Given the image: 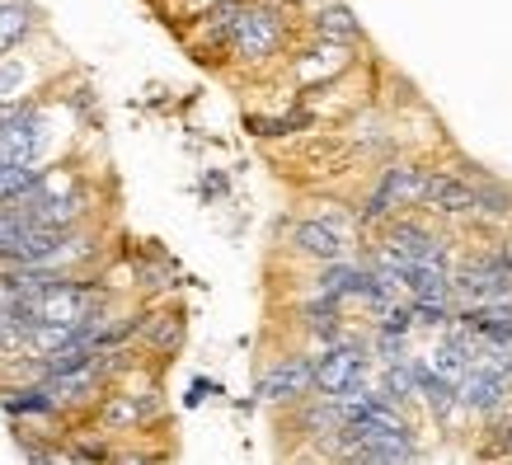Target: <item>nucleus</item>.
<instances>
[{
  "instance_id": "f257e3e1",
  "label": "nucleus",
  "mask_w": 512,
  "mask_h": 465,
  "mask_svg": "<svg viewBox=\"0 0 512 465\" xmlns=\"http://www.w3.org/2000/svg\"><path fill=\"white\" fill-rule=\"evenodd\" d=\"M315 362V390L325 395V400H339V395H348V390L367 386V348L362 343H334V348H325L320 357H311Z\"/></svg>"
},
{
  "instance_id": "f03ea898",
  "label": "nucleus",
  "mask_w": 512,
  "mask_h": 465,
  "mask_svg": "<svg viewBox=\"0 0 512 465\" xmlns=\"http://www.w3.org/2000/svg\"><path fill=\"white\" fill-rule=\"evenodd\" d=\"M282 47V15L268 10V5H245V15L235 19V33L226 52L240 57V62H264Z\"/></svg>"
},
{
  "instance_id": "7ed1b4c3",
  "label": "nucleus",
  "mask_w": 512,
  "mask_h": 465,
  "mask_svg": "<svg viewBox=\"0 0 512 465\" xmlns=\"http://www.w3.org/2000/svg\"><path fill=\"white\" fill-rule=\"evenodd\" d=\"M254 395L264 404H306L315 395V362L306 353H292V357H278L264 376Z\"/></svg>"
},
{
  "instance_id": "20e7f679",
  "label": "nucleus",
  "mask_w": 512,
  "mask_h": 465,
  "mask_svg": "<svg viewBox=\"0 0 512 465\" xmlns=\"http://www.w3.org/2000/svg\"><path fill=\"white\" fill-rule=\"evenodd\" d=\"M160 414V390H113L99 400L94 419L104 433H137Z\"/></svg>"
},
{
  "instance_id": "39448f33",
  "label": "nucleus",
  "mask_w": 512,
  "mask_h": 465,
  "mask_svg": "<svg viewBox=\"0 0 512 465\" xmlns=\"http://www.w3.org/2000/svg\"><path fill=\"white\" fill-rule=\"evenodd\" d=\"M419 202H423V170H414V165H395V170L381 174V184H376L362 221H386L390 212L419 207Z\"/></svg>"
},
{
  "instance_id": "423d86ee",
  "label": "nucleus",
  "mask_w": 512,
  "mask_h": 465,
  "mask_svg": "<svg viewBox=\"0 0 512 465\" xmlns=\"http://www.w3.org/2000/svg\"><path fill=\"white\" fill-rule=\"evenodd\" d=\"M292 249L301 259H311V264H343L348 259V235L334 226V221H320V217H306L292 226Z\"/></svg>"
},
{
  "instance_id": "0eeeda50",
  "label": "nucleus",
  "mask_w": 512,
  "mask_h": 465,
  "mask_svg": "<svg viewBox=\"0 0 512 465\" xmlns=\"http://www.w3.org/2000/svg\"><path fill=\"white\" fill-rule=\"evenodd\" d=\"M423 202L451 217H466V212H480V188H470V179H456V174H423Z\"/></svg>"
},
{
  "instance_id": "6e6552de",
  "label": "nucleus",
  "mask_w": 512,
  "mask_h": 465,
  "mask_svg": "<svg viewBox=\"0 0 512 465\" xmlns=\"http://www.w3.org/2000/svg\"><path fill=\"white\" fill-rule=\"evenodd\" d=\"M456 325L489 348H512V306H466L456 310Z\"/></svg>"
},
{
  "instance_id": "1a4fd4ad",
  "label": "nucleus",
  "mask_w": 512,
  "mask_h": 465,
  "mask_svg": "<svg viewBox=\"0 0 512 465\" xmlns=\"http://www.w3.org/2000/svg\"><path fill=\"white\" fill-rule=\"evenodd\" d=\"M141 343L151 348V353L170 357L184 348V315L179 310H160V315H141Z\"/></svg>"
},
{
  "instance_id": "9d476101",
  "label": "nucleus",
  "mask_w": 512,
  "mask_h": 465,
  "mask_svg": "<svg viewBox=\"0 0 512 465\" xmlns=\"http://www.w3.org/2000/svg\"><path fill=\"white\" fill-rule=\"evenodd\" d=\"M5 414L24 423V419H57L62 409L52 404L47 386L38 381V386H10V390H5Z\"/></svg>"
},
{
  "instance_id": "9b49d317",
  "label": "nucleus",
  "mask_w": 512,
  "mask_h": 465,
  "mask_svg": "<svg viewBox=\"0 0 512 465\" xmlns=\"http://www.w3.org/2000/svg\"><path fill=\"white\" fill-rule=\"evenodd\" d=\"M43 165H10V160H0V207H15L33 193V188L43 184Z\"/></svg>"
},
{
  "instance_id": "f8f14e48",
  "label": "nucleus",
  "mask_w": 512,
  "mask_h": 465,
  "mask_svg": "<svg viewBox=\"0 0 512 465\" xmlns=\"http://www.w3.org/2000/svg\"><path fill=\"white\" fill-rule=\"evenodd\" d=\"M29 29H33L29 5H19V0H5V5H0V57H5V52H15V47L29 38Z\"/></svg>"
},
{
  "instance_id": "ddd939ff",
  "label": "nucleus",
  "mask_w": 512,
  "mask_h": 465,
  "mask_svg": "<svg viewBox=\"0 0 512 465\" xmlns=\"http://www.w3.org/2000/svg\"><path fill=\"white\" fill-rule=\"evenodd\" d=\"M315 33H320V38H334V43H353V38H357V19L343 10L339 0H329V5H320V10H315Z\"/></svg>"
},
{
  "instance_id": "4468645a",
  "label": "nucleus",
  "mask_w": 512,
  "mask_h": 465,
  "mask_svg": "<svg viewBox=\"0 0 512 465\" xmlns=\"http://www.w3.org/2000/svg\"><path fill=\"white\" fill-rule=\"evenodd\" d=\"M24 66L19 62H0V104H15V94H19V85H24Z\"/></svg>"
},
{
  "instance_id": "2eb2a0df",
  "label": "nucleus",
  "mask_w": 512,
  "mask_h": 465,
  "mask_svg": "<svg viewBox=\"0 0 512 465\" xmlns=\"http://www.w3.org/2000/svg\"><path fill=\"white\" fill-rule=\"evenodd\" d=\"M24 109H29V104H0V132H5L10 123H19V113Z\"/></svg>"
},
{
  "instance_id": "dca6fc26",
  "label": "nucleus",
  "mask_w": 512,
  "mask_h": 465,
  "mask_svg": "<svg viewBox=\"0 0 512 465\" xmlns=\"http://www.w3.org/2000/svg\"><path fill=\"white\" fill-rule=\"evenodd\" d=\"M113 465H156V456H132V451H113Z\"/></svg>"
},
{
  "instance_id": "f3484780",
  "label": "nucleus",
  "mask_w": 512,
  "mask_h": 465,
  "mask_svg": "<svg viewBox=\"0 0 512 465\" xmlns=\"http://www.w3.org/2000/svg\"><path fill=\"white\" fill-rule=\"evenodd\" d=\"M498 451H508L512 456V428H498Z\"/></svg>"
}]
</instances>
